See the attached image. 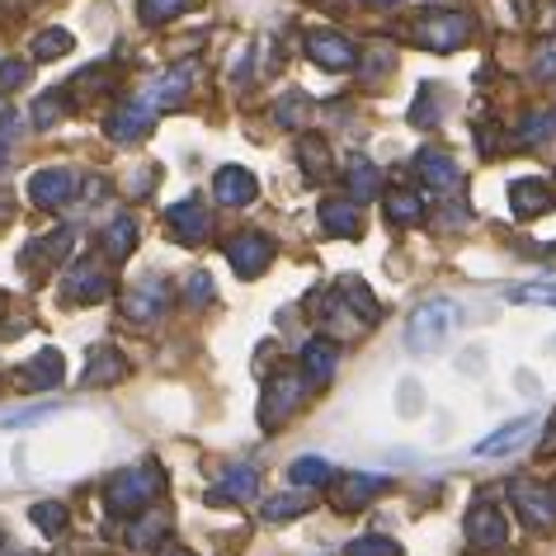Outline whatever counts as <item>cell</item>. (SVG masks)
Wrapping results in <instances>:
<instances>
[{"mask_svg": "<svg viewBox=\"0 0 556 556\" xmlns=\"http://www.w3.org/2000/svg\"><path fill=\"white\" fill-rule=\"evenodd\" d=\"M165 495V471L161 463H137V467H123L114 477L104 481V505L123 514V519H132V514L151 509L156 500Z\"/></svg>", "mask_w": 556, "mask_h": 556, "instance_id": "cell-1", "label": "cell"}, {"mask_svg": "<svg viewBox=\"0 0 556 556\" xmlns=\"http://www.w3.org/2000/svg\"><path fill=\"white\" fill-rule=\"evenodd\" d=\"M457 302H448V298H429V302H420V307L410 312V321H406V344H410V354H434L443 340L457 330Z\"/></svg>", "mask_w": 556, "mask_h": 556, "instance_id": "cell-2", "label": "cell"}, {"mask_svg": "<svg viewBox=\"0 0 556 556\" xmlns=\"http://www.w3.org/2000/svg\"><path fill=\"white\" fill-rule=\"evenodd\" d=\"M410 38L429 52H457L471 38V20L463 10H425V15L410 24Z\"/></svg>", "mask_w": 556, "mask_h": 556, "instance_id": "cell-3", "label": "cell"}, {"mask_svg": "<svg viewBox=\"0 0 556 556\" xmlns=\"http://www.w3.org/2000/svg\"><path fill=\"white\" fill-rule=\"evenodd\" d=\"M307 378H298V372H278V378H269V387H264V396H260V425L264 429H278L293 415L302 401H307Z\"/></svg>", "mask_w": 556, "mask_h": 556, "instance_id": "cell-4", "label": "cell"}, {"mask_svg": "<svg viewBox=\"0 0 556 556\" xmlns=\"http://www.w3.org/2000/svg\"><path fill=\"white\" fill-rule=\"evenodd\" d=\"M170 312V283L156 274H147V278H137V283L123 293V316L137 326H151V321H161V316Z\"/></svg>", "mask_w": 556, "mask_h": 556, "instance_id": "cell-5", "label": "cell"}, {"mask_svg": "<svg viewBox=\"0 0 556 556\" xmlns=\"http://www.w3.org/2000/svg\"><path fill=\"white\" fill-rule=\"evenodd\" d=\"M109 293H114V278H109L104 264H94V260H76L62 278V298L72 302V307H90V302H104Z\"/></svg>", "mask_w": 556, "mask_h": 556, "instance_id": "cell-6", "label": "cell"}, {"mask_svg": "<svg viewBox=\"0 0 556 556\" xmlns=\"http://www.w3.org/2000/svg\"><path fill=\"white\" fill-rule=\"evenodd\" d=\"M467 542L477 552H505L509 547V523H505V514H500V505L477 500V505L467 509Z\"/></svg>", "mask_w": 556, "mask_h": 556, "instance_id": "cell-7", "label": "cell"}, {"mask_svg": "<svg viewBox=\"0 0 556 556\" xmlns=\"http://www.w3.org/2000/svg\"><path fill=\"white\" fill-rule=\"evenodd\" d=\"M227 260L241 278H260L274 264V241L264 231H241V236L227 241Z\"/></svg>", "mask_w": 556, "mask_h": 556, "instance_id": "cell-8", "label": "cell"}, {"mask_svg": "<svg viewBox=\"0 0 556 556\" xmlns=\"http://www.w3.org/2000/svg\"><path fill=\"white\" fill-rule=\"evenodd\" d=\"M151 123H156V109H151L147 100H123L114 114H109L104 132H109V142L128 147V142H142V137L151 132Z\"/></svg>", "mask_w": 556, "mask_h": 556, "instance_id": "cell-9", "label": "cell"}, {"mask_svg": "<svg viewBox=\"0 0 556 556\" xmlns=\"http://www.w3.org/2000/svg\"><path fill=\"white\" fill-rule=\"evenodd\" d=\"M509 500L528 528H552L556 523V495L538 481H509Z\"/></svg>", "mask_w": 556, "mask_h": 556, "instance_id": "cell-10", "label": "cell"}, {"mask_svg": "<svg viewBox=\"0 0 556 556\" xmlns=\"http://www.w3.org/2000/svg\"><path fill=\"white\" fill-rule=\"evenodd\" d=\"M76 189H80V179H76V170H66V165H48V170H38L29 179V199L38 207H66L76 199Z\"/></svg>", "mask_w": 556, "mask_h": 556, "instance_id": "cell-11", "label": "cell"}, {"mask_svg": "<svg viewBox=\"0 0 556 556\" xmlns=\"http://www.w3.org/2000/svg\"><path fill=\"white\" fill-rule=\"evenodd\" d=\"M165 227L175 231L179 245H203L207 231H213V217H207V207L199 199H185V203L165 207Z\"/></svg>", "mask_w": 556, "mask_h": 556, "instance_id": "cell-12", "label": "cell"}, {"mask_svg": "<svg viewBox=\"0 0 556 556\" xmlns=\"http://www.w3.org/2000/svg\"><path fill=\"white\" fill-rule=\"evenodd\" d=\"M307 58L316 66H326V72H350L358 62V48L336 29H316V34H307Z\"/></svg>", "mask_w": 556, "mask_h": 556, "instance_id": "cell-13", "label": "cell"}, {"mask_svg": "<svg viewBox=\"0 0 556 556\" xmlns=\"http://www.w3.org/2000/svg\"><path fill=\"white\" fill-rule=\"evenodd\" d=\"M193 76H199V66H193V62H179V66H170L165 76L151 80V90L142 94V100H147L151 109H179V104L189 100V90H193Z\"/></svg>", "mask_w": 556, "mask_h": 556, "instance_id": "cell-14", "label": "cell"}, {"mask_svg": "<svg viewBox=\"0 0 556 556\" xmlns=\"http://www.w3.org/2000/svg\"><path fill=\"white\" fill-rule=\"evenodd\" d=\"M260 491V471L250 463H231L222 471V481L207 491V505H245V500H255Z\"/></svg>", "mask_w": 556, "mask_h": 556, "instance_id": "cell-15", "label": "cell"}, {"mask_svg": "<svg viewBox=\"0 0 556 556\" xmlns=\"http://www.w3.org/2000/svg\"><path fill=\"white\" fill-rule=\"evenodd\" d=\"M260 193V179L245 170V165H222V170L213 175V199L222 207H250Z\"/></svg>", "mask_w": 556, "mask_h": 556, "instance_id": "cell-16", "label": "cell"}, {"mask_svg": "<svg viewBox=\"0 0 556 556\" xmlns=\"http://www.w3.org/2000/svg\"><path fill=\"white\" fill-rule=\"evenodd\" d=\"M62 378H66V358L58 350H38L29 364L15 368V382L24 387V392H52Z\"/></svg>", "mask_w": 556, "mask_h": 556, "instance_id": "cell-17", "label": "cell"}, {"mask_svg": "<svg viewBox=\"0 0 556 556\" xmlns=\"http://www.w3.org/2000/svg\"><path fill=\"white\" fill-rule=\"evenodd\" d=\"M415 175H420V185L434 189V193H453L457 185H463L457 161L448 156V151H434V147H425L420 156H415Z\"/></svg>", "mask_w": 556, "mask_h": 556, "instance_id": "cell-18", "label": "cell"}, {"mask_svg": "<svg viewBox=\"0 0 556 556\" xmlns=\"http://www.w3.org/2000/svg\"><path fill=\"white\" fill-rule=\"evenodd\" d=\"M387 477H368V471H350V477H336V491H330V500H336V509H364L368 500H378L387 491Z\"/></svg>", "mask_w": 556, "mask_h": 556, "instance_id": "cell-19", "label": "cell"}, {"mask_svg": "<svg viewBox=\"0 0 556 556\" xmlns=\"http://www.w3.org/2000/svg\"><path fill=\"white\" fill-rule=\"evenodd\" d=\"M336 364H340V350L330 336H316L302 344V378H307L312 387H326L330 378H336Z\"/></svg>", "mask_w": 556, "mask_h": 556, "instance_id": "cell-20", "label": "cell"}, {"mask_svg": "<svg viewBox=\"0 0 556 556\" xmlns=\"http://www.w3.org/2000/svg\"><path fill=\"white\" fill-rule=\"evenodd\" d=\"M556 203V189L547 179H514L509 185V207L514 217H542Z\"/></svg>", "mask_w": 556, "mask_h": 556, "instance_id": "cell-21", "label": "cell"}, {"mask_svg": "<svg viewBox=\"0 0 556 556\" xmlns=\"http://www.w3.org/2000/svg\"><path fill=\"white\" fill-rule=\"evenodd\" d=\"M72 245H76V231H52V236H38V241H29L24 245V255H20V264L24 269H43V264H58V260H66L72 255Z\"/></svg>", "mask_w": 556, "mask_h": 556, "instance_id": "cell-22", "label": "cell"}, {"mask_svg": "<svg viewBox=\"0 0 556 556\" xmlns=\"http://www.w3.org/2000/svg\"><path fill=\"white\" fill-rule=\"evenodd\" d=\"M538 429V415H519V420H509V425H500L491 439H481L477 443V453L481 457H500V453H514V448H523L528 434Z\"/></svg>", "mask_w": 556, "mask_h": 556, "instance_id": "cell-23", "label": "cell"}, {"mask_svg": "<svg viewBox=\"0 0 556 556\" xmlns=\"http://www.w3.org/2000/svg\"><path fill=\"white\" fill-rule=\"evenodd\" d=\"M321 227L330 236H344V241H354V236L364 231V213H358L354 199H326L321 203Z\"/></svg>", "mask_w": 556, "mask_h": 556, "instance_id": "cell-24", "label": "cell"}, {"mask_svg": "<svg viewBox=\"0 0 556 556\" xmlns=\"http://www.w3.org/2000/svg\"><path fill=\"white\" fill-rule=\"evenodd\" d=\"M344 185H350L354 203H368V199L382 193V170L368 156H350V165H344Z\"/></svg>", "mask_w": 556, "mask_h": 556, "instance_id": "cell-25", "label": "cell"}, {"mask_svg": "<svg viewBox=\"0 0 556 556\" xmlns=\"http://www.w3.org/2000/svg\"><path fill=\"white\" fill-rule=\"evenodd\" d=\"M123 372H128V358H123L118 350H109V344L90 350V358H86V387H114Z\"/></svg>", "mask_w": 556, "mask_h": 556, "instance_id": "cell-26", "label": "cell"}, {"mask_svg": "<svg viewBox=\"0 0 556 556\" xmlns=\"http://www.w3.org/2000/svg\"><path fill=\"white\" fill-rule=\"evenodd\" d=\"M387 222L392 227H420L425 222V199L415 189H387Z\"/></svg>", "mask_w": 556, "mask_h": 556, "instance_id": "cell-27", "label": "cell"}, {"mask_svg": "<svg viewBox=\"0 0 556 556\" xmlns=\"http://www.w3.org/2000/svg\"><path fill=\"white\" fill-rule=\"evenodd\" d=\"M165 528H170V514L151 505V509H142V514H132V519H128V533H123V538H128V547H151L156 538H165Z\"/></svg>", "mask_w": 556, "mask_h": 556, "instance_id": "cell-28", "label": "cell"}, {"mask_svg": "<svg viewBox=\"0 0 556 556\" xmlns=\"http://www.w3.org/2000/svg\"><path fill=\"white\" fill-rule=\"evenodd\" d=\"M312 509V491H298L293 495H269L264 500V509H260V519L264 523H288V519H302V514Z\"/></svg>", "mask_w": 556, "mask_h": 556, "instance_id": "cell-29", "label": "cell"}, {"mask_svg": "<svg viewBox=\"0 0 556 556\" xmlns=\"http://www.w3.org/2000/svg\"><path fill=\"white\" fill-rule=\"evenodd\" d=\"M288 477L302 491H326V485H336V467L326 463V457H298L293 467H288Z\"/></svg>", "mask_w": 556, "mask_h": 556, "instance_id": "cell-30", "label": "cell"}, {"mask_svg": "<svg viewBox=\"0 0 556 556\" xmlns=\"http://www.w3.org/2000/svg\"><path fill=\"white\" fill-rule=\"evenodd\" d=\"M100 241H104V255H109V260H128L132 250H137V222H132V217H114V222L104 227Z\"/></svg>", "mask_w": 556, "mask_h": 556, "instance_id": "cell-31", "label": "cell"}, {"mask_svg": "<svg viewBox=\"0 0 556 556\" xmlns=\"http://www.w3.org/2000/svg\"><path fill=\"white\" fill-rule=\"evenodd\" d=\"M298 161H302V170H307V179H326L330 175V147H326V137H298Z\"/></svg>", "mask_w": 556, "mask_h": 556, "instance_id": "cell-32", "label": "cell"}, {"mask_svg": "<svg viewBox=\"0 0 556 556\" xmlns=\"http://www.w3.org/2000/svg\"><path fill=\"white\" fill-rule=\"evenodd\" d=\"M193 5H199V0H137V20L151 24V29H161V24L189 15Z\"/></svg>", "mask_w": 556, "mask_h": 556, "instance_id": "cell-33", "label": "cell"}, {"mask_svg": "<svg viewBox=\"0 0 556 556\" xmlns=\"http://www.w3.org/2000/svg\"><path fill=\"white\" fill-rule=\"evenodd\" d=\"M340 293H344V302H350V307L358 312V321H364V326H372V321H378V316H382L378 298H372L368 288L358 283V278H340Z\"/></svg>", "mask_w": 556, "mask_h": 556, "instance_id": "cell-34", "label": "cell"}, {"mask_svg": "<svg viewBox=\"0 0 556 556\" xmlns=\"http://www.w3.org/2000/svg\"><path fill=\"white\" fill-rule=\"evenodd\" d=\"M552 132H556V114H547V109H533V114L519 123L514 142H519V147H538V142H547Z\"/></svg>", "mask_w": 556, "mask_h": 556, "instance_id": "cell-35", "label": "cell"}, {"mask_svg": "<svg viewBox=\"0 0 556 556\" xmlns=\"http://www.w3.org/2000/svg\"><path fill=\"white\" fill-rule=\"evenodd\" d=\"M29 519L38 523V533H48V538L66 533V505L62 500H38V505L29 509Z\"/></svg>", "mask_w": 556, "mask_h": 556, "instance_id": "cell-36", "label": "cell"}, {"mask_svg": "<svg viewBox=\"0 0 556 556\" xmlns=\"http://www.w3.org/2000/svg\"><path fill=\"white\" fill-rule=\"evenodd\" d=\"M72 48H76V38L66 34V29H43V34L34 38V62H58Z\"/></svg>", "mask_w": 556, "mask_h": 556, "instance_id": "cell-37", "label": "cell"}, {"mask_svg": "<svg viewBox=\"0 0 556 556\" xmlns=\"http://www.w3.org/2000/svg\"><path fill=\"white\" fill-rule=\"evenodd\" d=\"M439 118H443V90L439 86H425L420 100L410 104V123H415V128H434Z\"/></svg>", "mask_w": 556, "mask_h": 556, "instance_id": "cell-38", "label": "cell"}, {"mask_svg": "<svg viewBox=\"0 0 556 556\" xmlns=\"http://www.w3.org/2000/svg\"><path fill=\"white\" fill-rule=\"evenodd\" d=\"M307 114H312V100L302 90H293V94H283V100L274 104V118H278V128H302L307 123Z\"/></svg>", "mask_w": 556, "mask_h": 556, "instance_id": "cell-39", "label": "cell"}, {"mask_svg": "<svg viewBox=\"0 0 556 556\" xmlns=\"http://www.w3.org/2000/svg\"><path fill=\"white\" fill-rule=\"evenodd\" d=\"M66 104H72V90H58V94H43V100L34 104V128H52V123H62Z\"/></svg>", "mask_w": 556, "mask_h": 556, "instance_id": "cell-40", "label": "cell"}, {"mask_svg": "<svg viewBox=\"0 0 556 556\" xmlns=\"http://www.w3.org/2000/svg\"><path fill=\"white\" fill-rule=\"evenodd\" d=\"M344 556H406V552H401V542H392V538L368 533V538H354L350 547H344Z\"/></svg>", "mask_w": 556, "mask_h": 556, "instance_id": "cell-41", "label": "cell"}, {"mask_svg": "<svg viewBox=\"0 0 556 556\" xmlns=\"http://www.w3.org/2000/svg\"><path fill=\"white\" fill-rule=\"evenodd\" d=\"M509 302H533V307H556V283H523L505 293Z\"/></svg>", "mask_w": 556, "mask_h": 556, "instance_id": "cell-42", "label": "cell"}, {"mask_svg": "<svg viewBox=\"0 0 556 556\" xmlns=\"http://www.w3.org/2000/svg\"><path fill=\"white\" fill-rule=\"evenodd\" d=\"M533 76H538V80H556V38H552V43H542V48H538V58H533Z\"/></svg>", "mask_w": 556, "mask_h": 556, "instance_id": "cell-43", "label": "cell"}, {"mask_svg": "<svg viewBox=\"0 0 556 556\" xmlns=\"http://www.w3.org/2000/svg\"><path fill=\"white\" fill-rule=\"evenodd\" d=\"M29 80V62H0V90H20Z\"/></svg>", "mask_w": 556, "mask_h": 556, "instance_id": "cell-44", "label": "cell"}, {"mask_svg": "<svg viewBox=\"0 0 556 556\" xmlns=\"http://www.w3.org/2000/svg\"><path fill=\"white\" fill-rule=\"evenodd\" d=\"M203 302H213V278L189 274V307H203Z\"/></svg>", "mask_w": 556, "mask_h": 556, "instance_id": "cell-45", "label": "cell"}, {"mask_svg": "<svg viewBox=\"0 0 556 556\" xmlns=\"http://www.w3.org/2000/svg\"><path fill=\"white\" fill-rule=\"evenodd\" d=\"M387 66H392V48H372V58L364 62V76L372 80V76H382Z\"/></svg>", "mask_w": 556, "mask_h": 556, "instance_id": "cell-46", "label": "cell"}, {"mask_svg": "<svg viewBox=\"0 0 556 556\" xmlns=\"http://www.w3.org/2000/svg\"><path fill=\"white\" fill-rule=\"evenodd\" d=\"M15 217V193H0V227Z\"/></svg>", "mask_w": 556, "mask_h": 556, "instance_id": "cell-47", "label": "cell"}, {"mask_svg": "<svg viewBox=\"0 0 556 556\" xmlns=\"http://www.w3.org/2000/svg\"><path fill=\"white\" fill-rule=\"evenodd\" d=\"M556 453V420L547 425V439H542V457H552Z\"/></svg>", "mask_w": 556, "mask_h": 556, "instance_id": "cell-48", "label": "cell"}, {"mask_svg": "<svg viewBox=\"0 0 556 556\" xmlns=\"http://www.w3.org/2000/svg\"><path fill=\"white\" fill-rule=\"evenodd\" d=\"M364 5H372V10H392V5H401V0H364Z\"/></svg>", "mask_w": 556, "mask_h": 556, "instance_id": "cell-49", "label": "cell"}, {"mask_svg": "<svg viewBox=\"0 0 556 556\" xmlns=\"http://www.w3.org/2000/svg\"><path fill=\"white\" fill-rule=\"evenodd\" d=\"M5 165H10V142L0 137V170H5Z\"/></svg>", "mask_w": 556, "mask_h": 556, "instance_id": "cell-50", "label": "cell"}, {"mask_svg": "<svg viewBox=\"0 0 556 556\" xmlns=\"http://www.w3.org/2000/svg\"><path fill=\"white\" fill-rule=\"evenodd\" d=\"M161 556H193V552H185V547H165Z\"/></svg>", "mask_w": 556, "mask_h": 556, "instance_id": "cell-51", "label": "cell"}, {"mask_svg": "<svg viewBox=\"0 0 556 556\" xmlns=\"http://www.w3.org/2000/svg\"><path fill=\"white\" fill-rule=\"evenodd\" d=\"M0 312H5V298H0Z\"/></svg>", "mask_w": 556, "mask_h": 556, "instance_id": "cell-52", "label": "cell"}, {"mask_svg": "<svg viewBox=\"0 0 556 556\" xmlns=\"http://www.w3.org/2000/svg\"><path fill=\"white\" fill-rule=\"evenodd\" d=\"M0 542H5V538H0Z\"/></svg>", "mask_w": 556, "mask_h": 556, "instance_id": "cell-53", "label": "cell"}]
</instances>
